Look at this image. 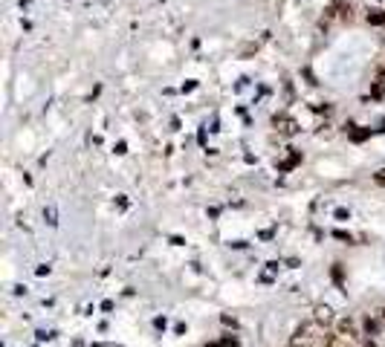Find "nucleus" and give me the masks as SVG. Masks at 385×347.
<instances>
[{
  "label": "nucleus",
  "instance_id": "f257e3e1",
  "mask_svg": "<svg viewBox=\"0 0 385 347\" xmlns=\"http://www.w3.org/2000/svg\"><path fill=\"white\" fill-rule=\"evenodd\" d=\"M339 336H342V339H351V342H356V339H359V336H365V333H359V330H356V321H353V318H342V321H339Z\"/></svg>",
  "mask_w": 385,
  "mask_h": 347
},
{
  "label": "nucleus",
  "instance_id": "f03ea898",
  "mask_svg": "<svg viewBox=\"0 0 385 347\" xmlns=\"http://www.w3.org/2000/svg\"><path fill=\"white\" fill-rule=\"evenodd\" d=\"M371 95H385V69H380V75L374 78V87H371Z\"/></svg>",
  "mask_w": 385,
  "mask_h": 347
},
{
  "label": "nucleus",
  "instance_id": "7ed1b4c3",
  "mask_svg": "<svg viewBox=\"0 0 385 347\" xmlns=\"http://www.w3.org/2000/svg\"><path fill=\"white\" fill-rule=\"evenodd\" d=\"M275 130H281V133L292 136V133H295V122H289V119H278V116H275Z\"/></svg>",
  "mask_w": 385,
  "mask_h": 347
},
{
  "label": "nucleus",
  "instance_id": "20e7f679",
  "mask_svg": "<svg viewBox=\"0 0 385 347\" xmlns=\"http://www.w3.org/2000/svg\"><path fill=\"white\" fill-rule=\"evenodd\" d=\"M316 321H319V324L333 321V310H330V307H316Z\"/></svg>",
  "mask_w": 385,
  "mask_h": 347
},
{
  "label": "nucleus",
  "instance_id": "39448f33",
  "mask_svg": "<svg viewBox=\"0 0 385 347\" xmlns=\"http://www.w3.org/2000/svg\"><path fill=\"white\" fill-rule=\"evenodd\" d=\"M368 23H374V26H383V23H385V12H383V9H374V12H368Z\"/></svg>",
  "mask_w": 385,
  "mask_h": 347
},
{
  "label": "nucleus",
  "instance_id": "423d86ee",
  "mask_svg": "<svg viewBox=\"0 0 385 347\" xmlns=\"http://www.w3.org/2000/svg\"><path fill=\"white\" fill-rule=\"evenodd\" d=\"M377 183H383V185H385V171H380V174H377Z\"/></svg>",
  "mask_w": 385,
  "mask_h": 347
}]
</instances>
